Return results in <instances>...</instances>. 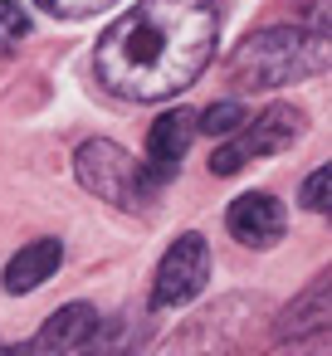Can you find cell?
Instances as JSON below:
<instances>
[{"mask_svg":"<svg viewBox=\"0 0 332 356\" xmlns=\"http://www.w3.org/2000/svg\"><path fill=\"white\" fill-rule=\"evenodd\" d=\"M74 176H79V186L88 191V195H98L103 205H118V210H127V215H147L152 210V181H147V171H142V161H132L122 147H113V142H103V137H93V142H84L79 152H74Z\"/></svg>","mask_w":332,"mask_h":356,"instance_id":"cell-3","label":"cell"},{"mask_svg":"<svg viewBox=\"0 0 332 356\" xmlns=\"http://www.w3.org/2000/svg\"><path fill=\"white\" fill-rule=\"evenodd\" d=\"M59 259H64V244L59 239H35V244H25L10 264H6V293H35L40 283H49L54 278V268H59Z\"/></svg>","mask_w":332,"mask_h":356,"instance_id":"cell-9","label":"cell"},{"mask_svg":"<svg viewBox=\"0 0 332 356\" xmlns=\"http://www.w3.org/2000/svg\"><path fill=\"white\" fill-rule=\"evenodd\" d=\"M191 142H196V118H191V113H166V118H157L152 132H147V166H142L147 181H152V186L171 181V176L181 171V161H186Z\"/></svg>","mask_w":332,"mask_h":356,"instance_id":"cell-6","label":"cell"},{"mask_svg":"<svg viewBox=\"0 0 332 356\" xmlns=\"http://www.w3.org/2000/svg\"><path fill=\"white\" fill-rule=\"evenodd\" d=\"M327 186H332V171H327V166H317V171L303 181V205H308L313 215H327Z\"/></svg>","mask_w":332,"mask_h":356,"instance_id":"cell-13","label":"cell"},{"mask_svg":"<svg viewBox=\"0 0 332 356\" xmlns=\"http://www.w3.org/2000/svg\"><path fill=\"white\" fill-rule=\"evenodd\" d=\"M327 298H332V283H327V273L313 283V293H303L288 312H283V322H278V341H293V337H308V327L313 332H327Z\"/></svg>","mask_w":332,"mask_h":356,"instance_id":"cell-10","label":"cell"},{"mask_svg":"<svg viewBox=\"0 0 332 356\" xmlns=\"http://www.w3.org/2000/svg\"><path fill=\"white\" fill-rule=\"evenodd\" d=\"M322 64H327V40L322 35L274 25V30L249 35L230 54V79L239 88H278V83H298V79L317 74Z\"/></svg>","mask_w":332,"mask_h":356,"instance_id":"cell-2","label":"cell"},{"mask_svg":"<svg viewBox=\"0 0 332 356\" xmlns=\"http://www.w3.org/2000/svg\"><path fill=\"white\" fill-rule=\"evenodd\" d=\"M298 132H303V113L288 108V103H274V108H264L259 118H244V122L230 132V142L215 147L210 171H215V176H235V171H244L254 156H274V152L293 147Z\"/></svg>","mask_w":332,"mask_h":356,"instance_id":"cell-4","label":"cell"},{"mask_svg":"<svg viewBox=\"0 0 332 356\" xmlns=\"http://www.w3.org/2000/svg\"><path fill=\"white\" fill-rule=\"evenodd\" d=\"M220 15L210 0H142L98 40V79L127 103H161L191 88L215 54Z\"/></svg>","mask_w":332,"mask_h":356,"instance_id":"cell-1","label":"cell"},{"mask_svg":"<svg viewBox=\"0 0 332 356\" xmlns=\"http://www.w3.org/2000/svg\"><path fill=\"white\" fill-rule=\"evenodd\" d=\"M205 278H210V249H205V239L200 234H181L161 254V264H157L152 302L157 307H181V302H191L205 288Z\"/></svg>","mask_w":332,"mask_h":356,"instance_id":"cell-5","label":"cell"},{"mask_svg":"<svg viewBox=\"0 0 332 356\" xmlns=\"http://www.w3.org/2000/svg\"><path fill=\"white\" fill-rule=\"evenodd\" d=\"M30 35V15L20 0H0V49H10Z\"/></svg>","mask_w":332,"mask_h":356,"instance_id":"cell-12","label":"cell"},{"mask_svg":"<svg viewBox=\"0 0 332 356\" xmlns=\"http://www.w3.org/2000/svg\"><path fill=\"white\" fill-rule=\"evenodd\" d=\"M244 122V108L235 103V98H225V103H210L200 118H196V132H210V137H230L235 127Z\"/></svg>","mask_w":332,"mask_h":356,"instance_id":"cell-11","label":"cell"},{"mask_svg":"<svg viewBox=\"0 0 332 356\" xmlns=\"http://www.w3.org/2000/svg\"><path fill=\"white\" fill-rule=\"evenodd\" d=\"M225 225H230V234H235L239 244H249V249H264V244H274V239L283 234L288 215H283V205H278L274 195H259V191H249V195H239V200L230 205Z\"/></svg>","mask_w":332,"mask_h":356,"instance_id":"cell-7","label":"cell"},{"mask_svg":"<svg viewBox=\"0 0 332 356\" xmlns=\"http://www.w3.org/2000/svg\"><path fill=\"white\" fill-rule=\"evenodd\" d=\"M40 6L54 10V15H93V10L113 6V0H40Z\"/></svg>","mask_w":332,"mask_h":356,"instance_id":"cell-14","label":"cell"},{"mask_svg":"<svg viewBox=\"0 0 332 356\" xmlns=\"http://www.w3.org/2000/svg\"><path fill=\"white\" fill-rule=\"evenodd\" d=\"M98 322L103 317L88 302H69V307H59L45 322V332L30 341V351H74V346H88V341H98Z\"/></svg>","mask_w":332,"mask_h":356,"instance_id":"cell-8","label":"cell"}]
</instances>
